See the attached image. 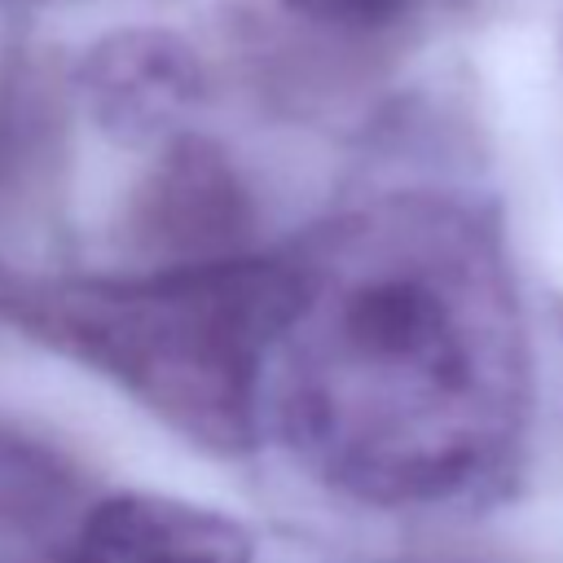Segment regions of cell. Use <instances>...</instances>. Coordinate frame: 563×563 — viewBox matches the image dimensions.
Listing matches in <instances>:
<instances>
[{"mask_svg": "<svg viewBox=\"0 0 563 563\" xmlns=\"http://www.w3.org/2000/svg\"><path fill=\"white\" fill-rule=\"evenodd\" d=\"M290 273L277 422L312 475L374 506H431L501 475L528 413V352L475 216L383 202L321 229Z\"/></svg>", "mask_w": 563, "mask_h": 563, "instance_id": "obj_1", "label": "cell"}, {"mask_svg": "<svg viewBox=\"0 0 563 563\" xmlns=\"http://www.w3.org/2000/svg\"><path fill=\"white\" fill-rule=\"evenodd\" d=\"M70 563H251V537L220 510L119 493L84 515Z\"/></svg>", "mask_w": 563, "mask_h": 563, "instance_id": "obj_4", "label": "cell"}, {"mask_svg": "<svg viewBox=\"0 0 563 563\" xmlns=\"http://www.w3.org/2000/svg\"><path fill=\"white\" fill-rule=\"evenodd\" d=\"M242 220L246 198L229 163L202 141H176L145 189L141 229L158 246H172L176 264H198L233 255L224 251V242L242 229Z\"/></svg>", "mask_w": 563, "mask_h": 563, "instance_id": "obj_5", "label": "cell"}, {"mask_svg": "<svg viewBox=\"0 0 563 563\" xmlns=\"http://www.w3.org/2000/svg\"><path fill=\"white\" fill-rule=\"evenodd\" d=\"M79 493L75 466L13 427H0V532H35L53 523Z\"/></svg>", "mask_w": 563, "mask_h": 563, "instance_id": "obj_6", "label": "cell"}, {"mask_svg": "<svg viewBox=\"0 0 563 563\" xmlns=\"http://www.w3.org/2000/svg\"><path fill=\"white\" fill-rule=\"evenodd\" d=\"M286 9L339 31H378L391 26L409 9V0H286Z\"/></svg>", "mask_w": 563, "mask_h": 563, "instance_id": "obj_7", "label": "cell"}, {"mask_svg": "<svg viewBox=\"0 0 563 563\" xmlns=\"http://www.w3.org/2000/svg\"><path fill=\"white\" fill-rule=\"evenodd\" d=\"M79 88L92 119L128 145L167 141L202 92L194 53L167 31H119L101 40L84 66Z\"/></svg>", "mask_w": 563, "mask_h": 563, "instance_id": "obj_3", "label": "cell"}, {"mask_svg": "<svg viewBox=\"0 0 563 563\" xmlns=\"http://www.w3.org/2000/svg\"><path fill=\"white\" fill-rule=\"evenodd\" d=\"M295 303L290 260L220 255L145 277H31L0 260V321L110 374L216 453L260 440L264 365Z\"/></svg>", "mask_w": 563, "mask_h": 563, "instance_id": "obj_2", "label": "cell"}]
</instances>
